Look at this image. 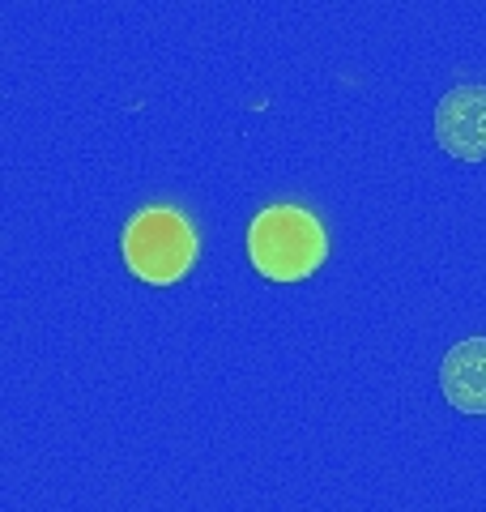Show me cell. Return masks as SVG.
Segmentation results:
<instances>
[{
    "mask_svg": "<svg viewBox=\"0 0 486 512\" xmlns=\"http://www.w3.org/2000/svg\"><path fill=\"white\" fill-rule=\"evenodd\" d=\"M248 256L256 274L269 282H303L329 256V235L303 205H265L248 222Z\"/></svg>",
    "mask_w": 486,
    "mask_h": 512,
    "instance_id": "cell-1",
    "label": "cell"
},
{
    "mask_svg": "<svg viewBox=\"0 0 486 512\" xmlns=\"http://www.w3.org/2000/svg\"><path fill=\"white\" fill-rule=\"evenodd\" d=\"M120 252L133 278L150 286H175L197 265L201 239L180 210H171V205H145V210H137L124 222Z\"/></svg>",
    "mask_w": 486,
    "mask_h": 512,
    "instance_id": "cell-2",
    "label": "cell"
},
{
    "mask_svg": "<svg viewBox=\"0 0 486 512\" xmlns=\"http://www.w3.org/2000/svg\"><path fill=\"white\" fill-rule=\"evenodd\" d=\"M435 141L457 163H486V86H452L435 103Z\"/></svg>",
    "mask_w": 486,
    "mask_h": 512,
    "instance_id": "cell-3",
    "label": "cell"
},
{
    "mask_svg": "<svg viewBox=\"0 0 486 512\" xmlns=\"http://www.w3.org/2000/svg\"><path fill=\"white\" fill-rule=\"evenodd\" d=\"M440 393L452 410L486 414V338H461L457 346H448V355L440 363Z\"/></svg>",
    "mask_w": 486,
    "mask_h": 512,
    "instance_id": "cell-4",
    "label": "cell"
}]
</instances>
